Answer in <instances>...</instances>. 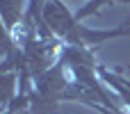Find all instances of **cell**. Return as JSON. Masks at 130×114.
Instances as JSON below:
<instances>
[{
    "mask_svg": "<svg viewBox=\"0 0 130 114\" xmlns=\"http://www.w3.org/2000/svg\"><path fill=\"white\" fill-rule=\"evenodd\" d=\"M96 71H98V75H101V80L110 87V89H114V94L123 101V105L130 110V82L128 80H123L121 75H117V73H112V71H107L105 66H96Z\"/></svg>",
    "mask_w": 130,
    "mask_h": 114,
    "instance_id": "obj_2",
    "label": "cell"
},
{
    "mask_svg": "<svg viewBox=\"0 0 130 114\" xmlns=\"http://www.w3.org/2000/svg\"><path fill=\"white\" fill-rule=\"evenodd\" d=\"M21 114H27V112H21Z\"/></svg>",
    "mask_w": 130,
    "mask_h": 114,
    "instance_id": "obj_6",
    "label": "cell"
},
{
    "mask_svg": "<svg viewBox=\"0 0 130 114\" xmlns=\"http://www.w3.org/2000/svg\"><path fill=\"white\" fill-rule=\"evenodd\" d=\"M69 2H73V5H82V2H85V5H87L89 0H69Z\"/></svg>",
    "mask_w": 130,
    "mask_h": 114,
    "instance_id": "obj_5",
    "label": "cell"
},
{
    "mask_svg": "<svg viewBox=\"0 0 130 114\" xmlns=\"http://www.w3.org/2000/svg\"><path fill=\"white\" fill-rule=\"evenodd\" d=\"M114 2H126V5H130V0H89L87 5H82V7H80V9L75 11V21L80 23L82 18H87V16L96 14V11H98V9L103 7V5H114ZM126 23L130 25V18L126 21Z\"/></svg>",
    "mask_w": 130,
    "mask_h": 114,
    "instance_id": "obj_3",
    "label": "cell"
},
{
    "mask_svg": "<svg viewBox=\"0 0 130 114\" xmlns=\"http://www.w3.org/2000/svg\"><path fill=\"white\" fill-rule=\"evenodd\" d=\"M30 0H0V16L5 25V34H14V30L23 23Z\"/></svg>",
    "mask_w": 130,
    "mask_h": 114,
    "instance_id": "obj_1",
    "label": "cell"
},
{
    "mask_svg": "<svg viewBox=\"0 0 130 114\" xmlns=\"http://www.w3.org/2000/svg\"><path fill=\"white\" fill-rule=\"evenodd\" d=\"M91 110H96V112H101V114H126L121 107H117V110H110V107H103V105H98V103H94V105H89Z\"/></svg>",
    "mask_w": 130,
    "mask_h": 114,
    "instance_id": "obj_4",
    "label": "cell"
}]
</instances>
